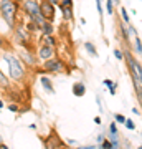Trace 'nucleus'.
<instances>
[{
  "instance_id": "nucleus-22",
  "label": "nucleus",
  "mask_w": 142,
  "mask_h": 149,
  "mask_svg": "<svg viewBox=\"0 0 142 149\" xmlns=\"http://www.w3.org/2000/svg\"><path fill=\"white\" fill-rule=\"evenodd\" d=\"M134 43H136V52H137V53H142V42H141V38L136 37V38H134Z\"/></svg>"
},
{
  "instance_id": "nucleus-16",
  "label": "nucleus",
  "mask_w": 142,
  "mask_h": 149,
  "mask_svg": "<svg viewBox=\"0 0 142 149\" xmlns=\"http://www.w3.org/2000/svg\"><path fill=\"white\" fill-rule=\"evenodd\" d=\"M84 48H86V52L91 55V56H98V52H96V47L93 45L91 42H86L84 43Z\"/></svg>"
},
{
  "instance_id": "nucleus-7",
  "label": "nucleus",
  "mask_w": 142,
  "mask_h": 149,
  "mask_svg": "<svg viewBox=\"0 0 142 149\" xmlns=\"http://www.w3.org/2000/svg\"><path fill=\"white\" fill-rule=\"evenodd\" d=\"M21 10L28 18L40 15V2L38 0H23L21 2Z\"/></svg>"
},
{
  "instance_id": "nucleus-29",
  "label": "nucleus",
  "mask_w": 142,
  "mask_h": 149,
  "mask_svg": "<svg viewBox=\"0 0 142 149\" xmlns=\"http://www.w3.org/2000/svg\"><path fill=\"white\" fill-rule=\"evenodd\" d=\"M111 143H112V141H111ZM111 149H121V144H119V141H117V143H112Z\"/></svg>"
},
{
  "instance_id": "nucleus-13",
  "label": "nucleus",
  "mask_w": 142,
  "mask_h": 149,
  "mask_svg": "<svg viewBox=\"0 0 142 149\" xmlns=\"http://www.w3.org/2000/svg\"><path fill=\"white\" fill-rule=\"evenodd\" d=\"M40 83H42V86L45 88V91H48L50 95H53V93H55V88H53V81L48 78L46 74H42V78H40Z\"/></svg>"
},
{
  "instance_id": "nucleus-31",
  "label": "nucleus",
  "mask_w": 142,
  "mask_h": 149,
  "mask_svg": "<svg viewBox=\"0 0 142 149\" xmlns=\"http://www.w3.org/2000/svg\"><path fill=\"white\" fill-rule=\"evenodd\" d=\"M103 83H104L106 86H112V85H114V83H112V81H111V80H104V81H103Z\"/></svg>"
},
{
  "instance_id": "nucleus-9",
  "label": "nucleus",
  "mask_w": 142,
  "mask_h": 149,
  "mask_svg": "<svg viewBox=\"0 0 142 149\" xmlns=\"http://www.w3.org/2000/svg\"><path fill=\"white\" fill-rule=\"evenodd\" d=\"M40 13L43 15V18L46 22H53L55 20V13H56V8L53 3H50L48 0H42L40 2Z\"/></svg>"
},
{
  "instance_id": "nucleus-32",
  "label": "nucleus",
  "mask_w": 142,
  "mask_h": 149,
  "mask_svg": "<svg viewBox=\"0 0 142 149\" xmlns=\"http://www.w3.org/2000/svg\"><path fill=\"white\" fill-rule=\"evenodd\" d=\"M48 2H50V3H53V5L56 7V5L60 3V2H61V0H48Z\"/></svg>"
},
{
  "instance_id": "nucleus-37",
  "label": "nucleus",
  "mask_w": 142,
  "mask_h": 149,
  "mask_svg": "<svg viewBox=\"0 0 142 149\" xmlns=\"http://www.w3.org/2000/svg\"><path fill=\"white\" fill-rule=\"evenodd\" d=\"M2 144H3V139H2V136H0V148H2Z\"/></svg>"
},
{
  "instance_id": "nucleus-33",
  "label": "nucleus",
  "mask_w": 142,
  "mask_h": 149,
  "mask_svg": "<svg viewBox=\"0 0 142 149\" xmlns=\"http://www.w3.org/2000/svg\"><path fill=\"white\" fill-rule=\"evenodd\" d=\"M3 108H5V103H3V100H2V98H0V111H2Z\"/></svg>"
},
{
  "instance_id": "nucleus-11",
  "label": "nucleus",
  "mask_w": 142,
  "mask_h": 149,
  "mask_svg": "<svg viewBox=\"0 0 142 149\" xmlns=\"http://www.w3.org/2000/svg\"><path fill=\"white\" fill-rule=\"evenodd\" d=\"M0 90L2 91H10L12 90V81L10 78L7 76V73L2 70V66H0Z\"/></svg>"
},
{
  "instance_id": "nucleus-34",
  "label": "nucleus",
  "mask_w": 142,
  "mask_h": 149,
  "mask_svg": "<svg viewBox=\"0 0 142 149\" xmlns=\"http://www.w3.org/2000/svg\"><path fill=\"white\" fill-rule=\"evenodd\" d=\"M94 123H96V124H101V116H96L94 118Z\"/></svg>"
},
{
  "instance_id": "nucleus-3",
  "label": "nucleus",
  "mask_w": 142,
  "mask_h": 149,
  "mask_svg": "<svg viewBox=\"0 0 142 149\" xmlns=\"http://www.w3.org/2000/svg\"><path fill=\"white\" fill-rule=\"evenodd\" d=\"M13 42L21 47L23 50H30V52H35V42H33V35L28 33L23 27V23H17V27L13 28Z\"/></svg>"
},
{
  "instance_id": "nucleus-20",
  "label": "nucleus",
  "mask_w": 142,
  "mask_h": 149,
  "mask_svg": "<svg viewBox=\"0 0 142 149\" xmlns=\"http://www.w3.org/2000/svg\"><path fill=\"white\" fill-rule=\"evenodd\" d=\"M109 134L111 136H117V123L116 121H112L109 124Z\"/></svg>"
},
{
  "instance_id": "nucleus-36",
  "label": "nucleus",
  "mask_w": 142,
  "mask_h": 149,
  "mask_svg": "<svg viewBox=\"0 0 142 149\" xmlns=\"http://www.w3.org/2000/svg\"><path fill=\"white\" fill-rule=\"evenodd\" d=\"M0 149H10V148H8L7 144H2V148H0Z\"/></svg>"
},
{
  "instance_id": "nucleus-30",
  "label": "nucleus",
  "mask_w": 142,
  "mask_h": 149,
  "mask_svg": "<svg viewBox=\"0 0 142 149\" xmlns=\"http://www.w3.org/2000/svg\"><path fill=\"white\" fill-rule=\"evenodd\" d=\"M104 139H106V136H104V134H99V136H98V143H103V141H104Z\"/></svg>"
},
{
  "instance_id": "nucleus-14",
  "label": "nucleus",
  "mask_w": 142,
  "mask_h": 149,
  "mask_svg": "<svg viewBox=\"0 0 142 149\" xmlns=\"http://www.w3.org/2000/svg\"><path fill=\"white\" fill-rule=\"evenodd\" d=\"M0 50H2V52H12V50H13L10 42H8V38L3 37V35H0Z\"/></svg>"
},
{
  "instance_id": "nucleus-18",
  "label": "nucleus",
  "mask_w": 142,
  "mask_h": 149,
  "mask_svg": "<svg viewBox=\"0 0 142 149\" xmlns=\"http://www.w3.org/2000/svg\"><path fill=\"white\" fill-rule=\"evenodd\" d=\"M7 108H8V111H12V113H21V106L18 103H8Z\"/></svg>"
},
{
  "instance_id": "nucleus-23",
  "label": "nucleus",
  "mask_w": 142,
  "mask_h": 149,
  "mask_svg": "<svg viewBox=\"0 0 142 149\" xmlns=\"http://www.w3.org/2000/svg\"><path fill=\"white\" fill-rule=\"evenodd\" d=\"M124 126H126L129 131H134V129H136V124H134V121H132V119H127V118H126V123H124Z\"/></svg>"
},
{
  "instance_id": "nucleus-24",
  "label": "nucleus",
  "mask_w": 142,
  "mask_h": 149,
  "mask_svg": "<svg viewBox=\"0 0 142 149\" xmlns=\"http://www.w3.org/2000/svg\"><path fill=\"white\" fill-rule=\"evenodd\" d=\"M114 56H116L119 61H122V60H124V53H122L119 48H114Z\"/></svg>"
},
{
  "instance_id": "nucleus-1",
  "label": "nucleus",
  "mask_w": 142,
  "mask_h": 149,
  "mask_svg": "<svg viewBox=\"0 0 142 149\" xmlns=\"http://www.w3.org/2000/svg\"><path fill=\"white\" fill-rule=\"evenodd\" d=\"M0 56H2V60H3L5 65H7L5 73H7V76L10 78V81L15 83V85H21V83L26 80L28 68L21 63V60L18 58L17 53H13V52H2Z\"/></svg>"
},
{
  "instance_id": "nucleus-15",
  "label": "nucleus",
  "mask_w": 142,
  "mask_h": 149,
  "mask_svg": "<svg viewBox=\"0 0 142 149\" xmlns=\"http://www.w3.org/2000/svg\"><path fill=\"white\" fill-rule=\"evenodd\" d=\"M43 35H53V22H45L42 27Z\"/></svg>"
},
{
  "instance_id": "nucleus-6",
  "label": "nucleus",
  "mask_w": 142,
  "mask_h": 149,
  "mask_svg": "<svg viewBox=\"0 0 142 149\" xmlns=\"http://www.w3.org/2000/svg\"><path fill=\"white\" fill-rule=\"evenodd\" d=\"M126 60H127V63H129V68H131L132 78L136 81V85L142 86V66H141V63H139L131 53H126Z\"/></svg>"
},
{
  "instance_id": "nucleus-17",
  "label": "nucleus",
  "mask_w": 142,
  "mask_h": 149,
  "mask_svg": "<svg viewBox=\"0 0 142 149\" xmlns=\"http://www.w3.org/2000/svg\"><path fill=\"white\" fill-rule=\"evenodd\" d=\"M43 43L45 45H50V47H56V40H55V37L53 35H43Z\"/></svg>"
},
{
  "instance_id": "nucleus-25",
  "label": "nucleus",
  "mask_w": 142,
  "mask_h": 149,
  "mask_svg": "<svg viewBox=\"0 0 142 149\" xmlns=\"http://www.w3.org/2000/svg\"><path fill=\"white\" fill-rule=\"evenodd\" d=\"M114 121L119 123V124H124V123H126V116H122V114H114Z\"/></svg>"
},
{
  "instance_id": "nucleus-39",
  "label": "nucleus",
  "mask_w": 142,
  "mask_h": 149,
  "mask_svg": "<svg viewBox=\"0 0 142 149\" xmlns=\"http://www.w3.org/2000/svg\"><path fill=\"white\" fill-rule=\"evenodd\" d=\"M76 149H83V148H76Z\"/></svg>"
},
{
  "instance_id": "nucleus-12",
  "label": "nucleus",
  "mask_w": 142,
  "mask_h": 149,
  "mask_svg": "<svg viewBox=\"0 0 142 149\" xmlns=\"http://www.w3.org/2000/svg\"><path fill=\"white\" fill-rule=\"evenodd\" d=\"M71 91H73V95L76 96V98H83V96L86 95L88 88H86V85H84L83 81H76L73 85V88H71Z\"/></svg>"
},
{
  "instance_id": "nucleus-8",
  "label": "nucleus",
  "mask_w": 142,
  "mask_h": 149,
  "mask_svg": "<svg viewBox=\"0 0 142 149\" xmlns=\"http://www.w3.org/2000/svg\"><path fill=\"white\" fill-rule=\"evenodd\" d=\"M35 53H37V58L43 63V61H46V60L55 56V48L50 47V45H45V43H40L37 47V50H35Z\"/></svg>"
},
{
  "instance_id": "nucleus-19",
  "label": "nucleus",
  "mask_w": 142,
  "mask_h": 149,
  "mask_svg": "<svg viewBox=\"0 0 142 149\" xmlns=\"http://www.w3.org/2000/svg\"><path fill=\"white\" fill-rule=\"evenodd\" d=\"M121 15H122V20H124V23H126V25H129L131 17H129V13H127V10L124 8V7H121Z\"/></svg>"
},
{
  "instance_id": "nucleus-2",
  "label": "nucleus",
  "mask_w": 142,
  "mask_h": 149,
  "mask_svg": "<svg viewBox=\"0 0 142 149\" xmlns=\"http://www.w3.org/2000/svg\"><path fill=\"white\" fill-rule=\"evenodd\" d=\"M18 12H20L18 0H0V17L12 30L18 23Z\"/></svg>"
},
{
  "instance_id": "nucleus-26",
  "label": "nucleus",
  "mask_w": 142,
  "mask_h": 149,
  "mask_svg": "<svg viewBox=\"0 0 142 149\" xmlns=\"http://www.w3.org/2000/svg\"><path fill=\"white\" fill-rule=\"evenodd\" d=\"M111 146H112V143H111L109 139H104L101 143V149H111Z\"/></svg>"
},
{
  "instance_id": "nucleus-5",
  "label": "nucleus",
  "mask_w": 142,
  "mask_h": 149,
  "mask_svg": "<svg viewBox=\"0 0 142 149\" xmlns=\"http://www.w3.org/2000/svg\"><path fill=\"white\" fill-rule=\"evenodd\" d=\"M17 56L21 60V63L25 65L26 68H30V70H35L38 66V58H37V53L35 52H30V50H18V53H17Z\"/></svg>"
},
{
  "instance_id": "nucleus-10",
  "label": "nucleus",
  "mask_w": 142,
  "mask_h": 149,
  "mask_svg": "<svg viewBox=\"0 0 142 149\" xmlns=\"http://www.w3.org/2000/svg\"><path fill=\"white\" fill-rule=\"evenodd\" d=\"M58 8L61 10V15L66 22L73 18V0H61L58 3Z\"/></svg>"
},
{
  "instance_id": "nucleus-4",
  "label": "nucleus",
  "mask_w": 142,
  "mask_h": 149,
  "mask_svg": "<svg viewBox=\"0 0 142 149\" xmlns=\"http://www.w3.org/2000/svg\"><path fill=\"white\" fill-rule=\"evenodd\" d=\"M42 70L45 71V74H48V73H61V71H64V61L61 58L53 56V58L43 61Z\"/></svg>"
},
{
  "instance_id": "nucleus-21",
  "label": "nucleus",
  "mask_w": 142,
  "mask_h": 149,
  "mask_svg": "<svg viewBox=\"0 0 142 149\" xmlns=\"http://www.w3.org/2000/svg\"><path fill=\"white\" fill-rule=\"evenodd\" d=\"M114 2H116V0H107L106 10H107V13H109V15H112V13H114Z\"/></svg>"
},
{
  "instance_id": "nucleus-38",
  "label": "nucleus",
  "mask_w": 142,
  "mask_h": 149,
  "mask_svg": "<svg viewBox=\"0 0 142 149\" xmlns=\"http://www.w3.org/2000/svg\"><path fill=\"white\" fill-rule=\"evenodd\" d=\"M139 149H142V146H139Z\"/></svg>"
},
{
  "instance_id": "nucleus-28",
  "label": "nucleus",
  "mask_w": 142,
  "mask_h": 149,
  "mask_svg": "<svg viewBox=\"0 0 142 149\" xmlns=\"http://www.w3.org/2000/svg\"><path fill=\"white\" fill-rule=\"evenodd\" d=\"M116 88H117V85H116V83H114V85H112V86H109V93H111V95H116Z\"/></svg>"
},
{
  "instance_id": "nucleus-27",
  "label": "nucleus",
  "mask_w": 142,
  "mask_h": 149,
  "mask_svg": "<svg viewBox=\"0 0 142 149\" xmlns=\"http://www.w3.org/2000/svg\"><path fill=\"white\" fill-rule=\"evenodd\" d=\"M96 5H98V12L101 15V22H103V5H101V0H96Z\"/></svg>"
},
{
  "instance_id": "nucleus-35",
  "label": "nucleus",
  "mask_w": 142,
  "mask_h": 149,
  "mask_svg": "<svg viewBox=\"0 0 142 149\" xmlns=\"http://www.w3.org/2000/svg\"><path fill=\"white\" fill-rule=\"evenodd\" d=\"M132 113H134V114H139V116H141V113H139V109H137V108H132Z\"/></svg>"
}]
</instances>
